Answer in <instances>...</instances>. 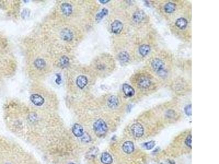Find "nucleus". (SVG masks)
I'll return each instance as SVG.
<instances>
[{
  "mask_svg": "<svg viewBox=\"0 0 219 164\" xmlns=\"http://www.w3.org/2000/svg\"><path fill=\"white\" fill-rule=\"evenodd\" d=\"M123 25L119 20H115L111 24V31L115 34H120L123 30Z\"/></svg>",
  "mask_w": 219,
  "mask_h": 164,
  "instance_id": "nucleus-3",
  "label": "nucleus"
},
{
  "mask_svg": "<svg viewBox=\"0 0 219 164\" xmlns=\"http://www.w3.org/2000/svg\"><path fill=\"white\" fill-rule=\"evenodd\" d=\"M187 23V21L186 19L184 18H180L176 21L175 25L180 29H184L186 27Z\"/></svg>",
  "mask_w": 219,
  "mask_h": 164,
  "instance_id": "nucleus-16",
  "label": "nucleus"
},
{
  "mask_svg": "<svg viewBox=\"0 0 219 164\" xmlns=\"http://www.w3.org/2000/svg\"><path fill=\"white\" fill-rule=\"evenodd\" d=\"M122 149L125 153L130 154L134 151V144L131 141H127L125 142V143L123 145Z\"/></svg>",
  "mask_w": 219,
  "mask_h": 164,
  "instance_id": "nucleus-10",
  "label": "nucleus"
},
{
  "mask_svg": "<svg viewBox=\"0 0 219 164\" xmlns=\"http://www.w3.org/2000/svg\"><path fill=\"white\" fill-rule=\"evenodd\" d=\"M118 59L122 62H127L129 60V55L126 51L121 52L118 55Z\"/></svg>",
  "mask_w": 219,
  "mask_h": 164,
  "instance_id": "nucleus-19",
  "label": "nucleus"
},
{
  "mask_svg": "<svg viewBox=\"0 0 219 164\" xmlns=\"http://www.w3.org/2000/svg\"><path fill=\"white\" fill-rule=\"evenodd\" d=\"M146 14L143 10H138L135 12L133 14V20L135 22L139 23L144 20Z\"/></svg>",
  "mask_w": 219,
  "mask_h": 164,
  "instance_id": "nucleus-8",
  "label": "nucleus"
},
{
  "mask_svg": "<svg viewBox=\"0 0 219 164\" xmlns=\"http://www.w3.org/2000/svg\"></svg>",
  "mask_w": 219,
  "mask_h": 164,
  "instance_id": "nucleus-33",
  "label": "nucleus"
},
{
  "mask_svg": "<svg viewBox=\"0 0 219 164\" xmlns=\"http://www.w3.org/2000/svg\"><path fill=\"white\" fill-rule=\"evenodd\" d=\"M185 143L190 148L192 147V136H191V135H189L187 137V139L185 141Z\"/></svg>",
  "mask_w": 219,
  "mask_h": 164,
  "instance_id": "nucleus-26",
  "label": "nucleus"
},
{
  "mask_svg": "<svg viewBox=\"0 0 219 164\" xmlns=\"http://www.w3.org/2000/svg\"><path fill=\"white\" fill-rule=\"evenodd\" d=\"M108 14V10L106 8H104L101 12H99L96 16V21H100L104 16Z\"/></svg>",
  "mask_w": 219,
  "mask_h": 164,
  "instance_id": "nucleus-21",
  "label": "nucleus"
},
{
  "mask_svg": "<svg viewBox=\"0 0 219 164\" xmlns=\"http://www.w3.org/2000/svg\"><path fill=\"white\" fill-rule=\"evenodd\" d=\"M35 66L38 69H42L45 66V62L42 59H37L34 62Z\"/></svg>",
  "mask_w": 219,
  "mask_h": 164,
  "instance_id": "nucleus-20",
  "label": "nucleus"
},
{
  "mask_svg": "<svg viewBox=\"0 0 219 164\" xmlns=\"http://www.w3.org/2000/svg\"><path fill=\"white\" fill-rule=\"evenodd\" d=\"M29 118H30V121H34V120H36L37 117H36V115H34V117H32V115H30Z\"/></svg>",
  "mask_w": 219,
  "mask_h": 164,
  "instance_id": "nucleus-30",
  "label": "nucleus"
},
{
  "mask_svg": "<svg viewBox=\"0 0 219 164\" xmlns=\"http://www.w3.org/2000/svg\"><path fill=\"white\" fill-rule=\"evenodd\" d=\"M97 153H98V150L96 148L93 147L90 149V150L88 152V153H87V156L89 158H93L96 156Z\"/></svg>",
  "mask_w": 219,
  "mask_h": 164,
  "instance_id": "nucleus-22",
  "label": "nucleus"
},
{
  "mask_svg": "<svg viewBox=\"0 0 219 164\" xmlns=\"http://www.w3.org/2000/svg\"><path fill=\"white\" fill-rule=\"evenodd\" d=\"M151 66L153 69L157 72L164 69V62L159 59H155L153 60L151 63Z\"/></svg>",
  "mask_w": 219,
  "mask_h": 164,
  "instance_id": "nucleus-5",
  "label": "nucleus"
},
{
  "mask_svg": "<svg viewBox=\"0 0 219 164\" xmlns=\"http://www.w3.org/2000/svg\"><path fill=\"white\" fill-rule=\"evenodd\" d=\"M122 90L125 96L128 97H132L134 95V90L129 85L124 84L122 86Z\"/></svg>",
  "mask_w": 219,
  "mask_h": 164,
  "instance_id": "nucleus-11",
  "label": "nucleus"
},
{
  "mask_svg": "<svg viewBox=\"0 0 219 164\" xmlns=\"http://www.w3.org/2000/svg\"><path fill=\"white\" fill-rule=\"evenodd\" d=\"M61 9L63 13L65 15H67V16L70 15L72 12V6L69 3H64L62 4V5H61Z\"/></svg>",
  "mask_w": 219,
  "mask_h": 164,
  "instance_id": "nucleus-14",
  "label": "nucleus"
},
{
  "mask_svg": "<svg viewBox=\"0 0 219 164\" xmlns=\"http://www.w3.org/2000/svg\"><path fill=\"white\" fill-rule=\"evenodd\" d=\"M130 130L132 134L135 137H140L144 134V128L139 123H135L132 125Z\"/></svg>",
  "mask_w": 219,
  "mask_h": 164,
  "instance_id": "nucleus-2",
  "label": "nucleus"
},
{
  "mask_svg": "<svg viewBox=\"0 0 219 164\" xmlns=\"http://www.w3.org/2000/svg\"><path fill=\"white\" fill-rule=\"evenodd\" d=\"M176 10V5L172 2H168L164 6V10L167 13H171Z\"/></svg>",
  "mask_w": 219,
  "mask_h": 164,
  "instance_id": "nucleus-18",
  "label": "nucleus"
},
{
  "mask_svg": "<svg viewBox=\"0 0 219 164\" xmlns=\"http://www.w3.org/2000/svg\"><path fill=\"white\" fill-rule=\"evenodd\" d=\"M72 132L76 137H81L84 134V130L81 125L75 124L72 127Z\"/></svg>",
  "mask_w": 219,
  "mask_h": 164,
  "instance_id": "nucleus-7",
  "label": "nucleus"
},
{
  "mask_svg": "<svg viewBox=\"0 0 219 164\" xmlns=\"http://www.w3.org/2000/svg\"><path fill=\"white\" fill-rule=\"evenodd\" d=\"M157 73H158V74L159 75H160V77H165V76L167 75V72H166L164 69H163V70H160V71H158V72H157Z\"/></svg>",
  "mask_w": 219,
  "mask_h": 164,
  "instance_id": "nucleus-29",
  "label": "nucleus"
},
{
  "mask_svg": "<svg viewBox=\"0 0 219 164\" xmlns=\"http://www.w3.org/2000/svg\"><path fill=\"white\" fill-rule=\"evenodd\" d=\"M151 84V81L147 77H142L138 82V86L141 89H147Z\"/></svg>",
  "mask_w": 219,
  "mask_h": 164,
  "instance_id": "nucleus-6",
  "label": "nucleus"
},
{
  "mask_svg": "<svg viewBox=\"0 0 219 164\" xmlns=\"http://www.w3.org/2000/svg\"><path fill=\"white\" fill-rule=\"evenodd\" d=\"M81 141L85 143H88L91 141V137L87 133H84L81 137Z\"/></svg>",
  "mask_w": 219,
  "mask_h": 164,
  "instance_id": "nucleus-24",
  "label": "nucleus"
},
{
  "mask_svg": "<svg viewBox=\"0 0 219 164\" xmlns=\"http://www.w3.org/2000/svg\"><path fill=\"white\" fill-rule=\"evenodd\" d=\"M101 161L104 164H111L112 163V158L108 153H103L101 156Z\"/></svg>",
  "mask_w": 219,
  "mask_h": 164,
  "instance_id": "nucleus-15",
  "label": "nucleus"
},
{
  "mask_svg": "<svg viewBox=\"0 0 219 164\" xmlns=\"http://www.w3.org/2000/svg\"><path fill=\"white\" fill-rule=\"evenodd\" d=\"M30 100L34 104L37 106H41L44 104L45 99L42 96L37 94L32 95L30 96Z\"/></svg>",
  "mask_w": 219,
  "mask_h": 164,
  "instance_id": "nucleus-4",
  "label": "nucleus"
},
{
  "mask_svg": "<svg viewBox=\"0 0 219 164\" xmlns=\"http://www.w3.org/2000/svg\"><path fill=\"white\" fill-rule=\"evenodd\" d=\"M76 83L80 89H83L88 83V80L85 75H80L77 77Z\"/></svg>",
  "mask_w": 219,
  "mask_h": 164,
  "instance_id": "nucleus-13",
  "label": "nucleus"
},
{
  "mask_svg": "<svg viewBox=\"0 0 219 164\" xmlns=\"http://www.w3.org/2000/svg\"><path fill=\"white\" fill-rule=\"evenodd\" d=\"M69 64V59L67 56H63L61 58L60 60V64L62 67H65L67 66Z\"/></svg>",
  "mask_w": 219,
  "mask_h": 164,
  "instance_id": "nucleus-23",
  "label": "nucleus"
},
{
  "mask_svg": "<svg viewBox=\"0 0 219 164\" xmlns=\"http://www.w3.org/2000/svg\"><path fill=\"white\" fill-rule=\"evenodd\" d=\"M75 164V163H70V164Z\"/></svg>",
  "mask_w": 219,
  "mask_h": 164,
  "instance_id": "nucleus-32",
  "label": "nucleus"
},
{
  "mask_svg": "<svg viewBox=\"0 0 219 164\" xmlns=\"http://www.w3.org/2000/svg\"><path fill=\"white\" fill-rule=\"evenodd\" d=\"M30 14V12L28 10H23V12H22L21 13V16L23 18H26L27 17L29 16Z\"/></svg>",
  "mask_w": 219,
  "mask_h": 164,
  "instance_id": "nucleus-28",
  "label": "nucleus"
},
{
  "mask_svg": "<svg viewBox=\"0 0 219 164\" xmlns=\"http://www.w3.org/2000/svg\"><path fill=\"white\" fill-rule=\"evenodd\" d=\"M107 104L110 108H116L119 104V100L116 96H111L107 100Z\"/></svg>",
  "mask_w": 219,
  "mask_h": 164,
  "instance_id": "nucleus-9",
  "label": "nucleus"
},
{
  "mask_svg": "<svg viewBox=\"0 0 219 164\" xmlns=\"http://www.w3.org/2000/svg\"><path fill=\"white\" fill-rule=\"evenodd\" d=\"M139 53L143 56H145L148 54L151 50L149 45H142L139 48Z\"/></svg>",
  "mask_w": 219,
  "mask_h": 164,
  "instance_id": "nucleus-17",
  "label": "nucleus"
},
{
  "mask_svg": "<svg viewBox=\"0 0 219 164\" xmlns=\"http://www.w3.org/2000/svg\"><path fill=\"white\" fill-rule=\"evenodd\" d=\"M93 129L95 134L99 137L104 136L108 129L106 123L102 119L98 120L95 122Z\"/></svg>",
  "mask_w": 219,
  "mask_h": 164,
  "instance_id": "nucleus-1",
  "label": "nucleus"
},
{
  "mask_svg": "<svg viewBox=\"0 0 219 164\" xmlns=\"http://www.w3.org/2000/svg\"><path fill=\"white\" fill-rule=\"evenodd\" d=\"M61 38L66 41H70L73 38V34L70 30L65 29L61 32Z\"/></svg>",
  "mask_w": 219,
  "mask_h": 164,
  "instance_id": "nucleus-12",
  "label": "nucleus"
},
{
  "mask_svg": "<svg viewBox=\"0 0 219 164\" xmlns=\"http://www.w3.org/2000/svg\"><path fill=\"white\" fill-rule=\"evenodd\" d=\"M185 113L187 115H191V113H192V111H191V104H189L185 108Z\"/></svg>",
  "mask_w": 219,
  "mask_h": 164,
  "instance_id": "nucleus-27",
  "label": "nucleus"
},
{
  "mask_svg": "<svg viewBox=\"0 0 219 164\" xmlns=\"http://www.w3.org/2000/svg\"><path fill=\"white\" fill-rule=\"evenodd\" d=\"M143 146L145 149L149 150L154 148V141H149L144 143Z\"/></svg>",
  "mask_w": 219,
  "mask_h": 164,
  "instance_id": "nucleus-25",
  "label": "nucleus"
},
{
  "mask_svg": "<svg viewBox=\"0 0 219 164\" xmlns=\"http://www.w3.org/2000/svg\"><path fill=\"white\" fill-rule=\"evenodd\" d=\"M100 2L101 3H106L108 2H109V1H100Z\"/></svg>",
  "mask_w": 219,
  "mask_h": 164,
  "instance_id": "nucleus-31",
  "label": "nucleus"
}]
</instances>
